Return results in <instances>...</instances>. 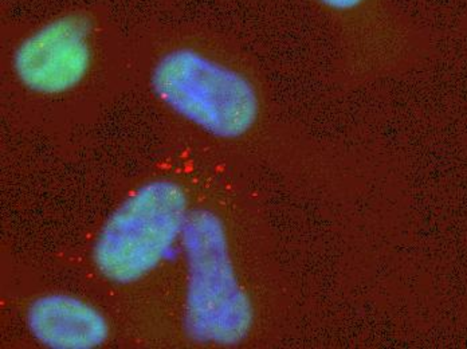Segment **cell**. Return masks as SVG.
Wrapping results in <instances>:
<instances>
[{"label":"cell","mask_w":467,"mask_h":349,"mask_svg":"<svg viewBox=\"0 0 467 349\" xmlns=\"http://www.w3.org/2000/svg\"><path fill=\"white\" fill-rule=\"evenodd\" d=\"M155 30L164 45L150 65L148 87L158 104L215 140L249 135L261 115L254 82L204 49L190 26Z\"/></svg>","instance_id":"1"},{"label":"cell","mask_w":467,"mask_h":349,"mask_svg":"<svg viewBox=\"0 0 467 349\" xmlns=\"http://www.w3.org/2000/svg\"><path fill=\"white\" fill-rule=\"evenodd\" d=\"M7 26L8 65L24 92L58 101L79 92L96 70L99 49L117 36L101 5H67Z\"/></svg>","instance_id":"2"},{"label":"cell","mask_w":467,"mask_h":349,"mask_svg":"<svg viewBox=\"0 0 467 349\" xmlns=\"http://www.w3.org/2000/svg\"><path fill=\"white\" fill-rule=\"evenodd\" d=\"M182 246L187 263L188 336L216 347L241 344L254 324V308L236 274L224 223L209 210L190 212Z\"/></svg>","instance_id":"3"},{"label":"cell","mask_w":467,"mask_h":349,"mask_svg":"<svg viewBox=\"0 0 467 349\" xmlns=\"http://www.w3.org/2000/svg\"><path fill=\"white\" fill-rule=\"evenodd\" d=\"M188 217L187 194L178 183L144 184L102 226L93 248L97 271L113 283L138 282L170 257Z\"/></svg>","instance_id":"4"},{"label":"cell","mask_w":467,"mask_h":349,"mask_svg":"<svg viewBox=\"0 0 467 349\" xmlns=\"http://www.w3.org/2000/svg\"><path fill=\"white\" fill-rule=\"evenodd\" d=\"M27 326L36 342L54 349H92L109 336V325L90 303L67 296L47 294L31 303Z\"/></svg>","instance_id":"5"},{"label":"cell","mask_w":467,"mask_h":349,"mask_svg":"<svg viewBox=\"0 0 467 349\" xmlns=\"http://www.w3.org/2000/svg\"><path fill=\"white\" fill-rule=\"evenodd\" d=\"M317 2L335 13H350L363 5L366 0H317Z\"/></svg>","instance_id":"6"},{"label":"cell","mask_w":467,"mask_h":349,"mask_svg":"<svg viewBox=\"0 0 467 349\" xmlns=\"http://www.w3.org/2000/svg\"><path fill=\"white\" fill-rule=\"evenodd\" d=\"M159 2L164 3L167 5H172L173 3L178 2V0H159Z\"/></svg>","instance_id":"7"}]
</instances>
